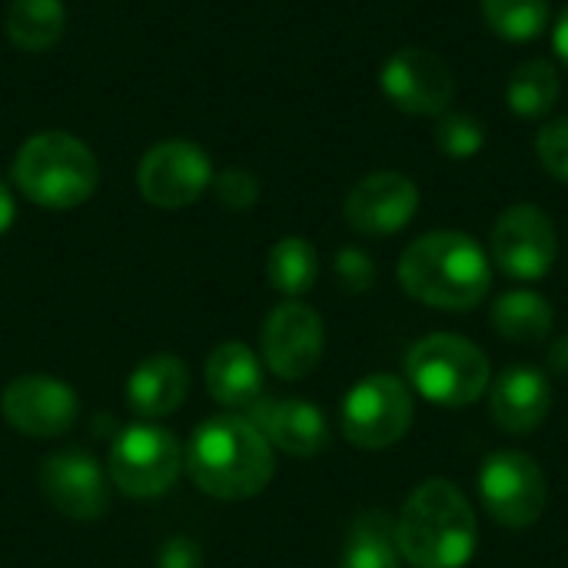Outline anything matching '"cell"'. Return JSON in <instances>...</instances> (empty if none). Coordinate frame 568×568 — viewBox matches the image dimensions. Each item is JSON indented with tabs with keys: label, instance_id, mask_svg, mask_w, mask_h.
Segmentation results:
<instances>
[{
	"label": "cell",
	"instance_id": "cell-24",
	"mask_svg": "<svg viewBox=\"0 0 568 568\" xmlns=\"http://www.w3.org/2000/svg\"><path fill=\"white\" fill-rule=\"evenodd\" d=\"M320 256L316 246L303 236H283L266 256V280L283 296H303L316 286Z\"/></svg>",
	"mask_w": 568,
	"mask_h": 568
},
{
	"label": "cell",
	"instance_id": "cell-6",
	"mask_svg": "<svg viewBox=\"0 0 568 568\" xmlns=\"http://www.w3.org/2000/svg\"><path fill=\"white\" fill-rule=\"evenodd\" d=\"M413 423H416L413 389H409V383H403L399 376H389V373L359 379L346 393L343 413H339L346 443H353L356 449H369V453L403 443L409 436Z\"/></svg>",
	"mask_w": 568,
	"mask_h": 568
},
{
	"label": "cell",
	"instance_id": "cell-27",
	"mask_svg": "<svg viewBox=\"0 0 568 568\" xmlns=\"http://www.w3.org/2000/svg\"><path fill=\"white\" fill-rule=\"evenodd\" d=\"M536 156L552 180L568 183V116L546 123L536 133Z\"/></svg>",
	"mask_w": 568,
	"mask_h": 568
},
{
	"label": "cell",
	"instance_id": "cell-33",
	"mask_svg": "<svg viewBox=\"0 0 568 568\" xmlns=\"http://www.w3.org/2000/svg\"><path fill=\"white\" fill-rule=\"evenodd\" d=\"M13 213H17V206H13V196H10L7 183L0 180V236L10 230V223H13Z\"/></svg>",
	"mask_w": 568,
	"mask_h": 568
},
{
	"label": "cell",
	"instance_id": "cell-31",
	"mask_svg": "<svg viewBox=\"0 0 568 568\" xmlns=\"http://www.w3.org/2000/svg\"><path fill=\"white\" fill-rule=\"evenodd\" d=\"M546 363H549V369H552L556 376L568 379V333L566 336H559V339L549 346V356H546Z\"/></svg>",
	"mask_w": 568,
	"mask_h": 568
},
{
	"label": "cell",
	"instance_id": "cell-1",
	"mask_svg": "<svg viewBox=\"0 0 568 568\" xmlns=\"http://www.w3.org/2000/svg\"><path fill=\"white\" fill-rule=\"evenodd\" d=\"M396 276L416 303L466 313L476 310L493 290V260L469 233L433 230L403 250Z\"/></svg>",
	"mask_w": 568,
	"mask_h": 568
},
{
	"label": "cell",
	"instance_id": "cell-18",
	"mask_svg": "<svg viewBox=\"0 0 568 568\" xmlns=\"http://www.w3.org/2000/svg\"><path fill=\"white\" fill-rule=\"evenodd\" d=\"M186 393H190V373L186 363L173 353L146 356L126 379V403L143 419H160L176 413Z\"/></svg>",
	"mask_w": 568,
	"mask_h": 568
},
{
	"label": "cell",
	"instance_id": "cell-20",
	"mask_svg": "<svg viewBox=\"0 0 568 568\" xmlns=\"http://www.w3.org/2000/svg\"><path fill=\"white\" fill-rule=\"evenodd\" d=\"M493 329L506 343L536 346L546 343L556 326V310L546 296L532 290H509L493 303Z\"/></svg>",
	"mask_w": 568,
	"mask_h": 568
},
{
	"label": "cell",
	"instance_id": "cell-19",
	"mask_svg": "<svg viewBox=\"0 0 568 568\" xmlns=\"http://www.w3.org/2000/svg\"><path fill=\"white\" fill-rule=\"evenodd\" d=\"M206 389L230 409H250L263 389V366L243 343H223L206 359Z\"/></svg>",
	"mask_w": 568,
	"mask_h": 568
},
{
	"label": "cell",
	"instance_id": "cell-10",
	"mask_svg": "<svg viewBox=\"0 0 568 568\" xmlns=\"http://www.w3.org/2000/svg\"><path fill=\"white\" fill-rule=\"evenodd\" d=\"M379 87L396 110L413 116H443L456 97L449 63L429 47H399L383 63Z\"/></svg>",
	"mask_w": 568,
	"mask_h": 568
},
{
	"label": "cell",
	"instance_id": "cell-17",
	"mask_svg": "<svg viewBox=\"0 0 568 568\" xmlns=\"http://www.w3.org/2000/svg\"><path fill=\"white\" fill-rule=\"evenodd\" d=\"M552 409V386L536 366H509L489 386V416L506 436L536 433Z\"/></svg>",
	"mask_w": 568,
	"mask_h": 568
},
{
	"label": "cell",
	"instance_id": "cell-25",
	"mask_svg": "<svg viewBox=\"0 0 568 568\" xmlns=\"http://www.w3.org/2000/svg\"><path fill=\"white\" fill-rule=\"evenodd\" d=\"M493 33L513 43L536 40L549 23V0H479Z\"/></svg>",
	"mask_w": 568,
	"mask_h": 568
},
{
	"label": "cell",
	"instance_id": "cell-30",
	"mask_svg": "<svg viewBox=\"0 0 568 568\" xmlns=\"http://www.w3.org/2000/svg\"><path fill=\"white\" fill-rule=\"evenodd\" d=\"M156 566L160 568H200L203 566V552L193 539H166L163 549L156 552Z\"/></svg>",
	"mask_w": 568,
	"mask_h": 568
},
{
	"label": "cell",
	"instance_id": "cell-8",
	"mask_svg": "<svg viewBox=\"0 0 568 568\" xmlns=\"http://www.w3.org/2000/svg\"><path fill=\"white\" fill-rule=\"evenodd\" d=\"M479 496L493 523L506 529H529L546 516L549 479L529 453L499 449L479 469Z\"/></svg>",
	"mask_w": 568,
	"mask_h": 568
},
{
	"label": "cell",
	"instance_id": "cell-16",
	"mask_svg": "<svg viewBox=\"0 0 568 568\" xmlns=\"http://www.w3.org/2000/svg\"><path fill=\"white\" fill-rule=\"evenodd\" d=\"M246 419L270 446L296 459H313L329 446V423L323 409L306 399H256Z\"/></svg>",
	"mask_w": 568,
	"mask_h": 568
},
{
	"label": "cell",
	"instance_id": "cell-11",
	"mask_svg": "<svg viewBox=\"0 0 568 568\" xmlns=\"http://www.w3.org/2000/svg\"><path fill=\"white\" fill-rule=\"evenodd\" d=\"M213 183V163L206 150L190 140H166L143 153L136 166V186L146 203L160 210H183L203 196Z\"/></svg>",
	"mask_w": 568,
	"mask_h": 568
},
{
	"label": "cell",
	"instance_id": "cell-2",
	"mask_svg": "<svg viewBox=\"0 0 568 568\" xmlns=\"http://www.w3.org/2000/svg\"><path fill=\"white\" fill-rule=\"evenodd\" d=\"M479 523L466 493L449 479H426L396 516V546L413 568H466L476 556Z\"/></svg>",
	"mask_w": 568,
	"mask_h": 568
},
{
	"label": "cell",
	"instance_id": "cell-32",
	"mask_svg": "<svg viewBox=\"0 0 568 568\" xmlns=\"http://www.w3.org/2000/svg\"><path fill=\"white\" fill-rule=\"evenodd\" d=\"M552 47H556V57L568 67V7L562 10L559 23H556V30H552Z\"/></svg>",
	"mask_w": 568,
	"mask_h": 568
},
{
	"label": "cell",
	"instance_id": "cell-12",
	"mask_svg": "<svg viewBox=\"0 0 568 568\" xmlns=\"http://www.w3.org/2000/svg\"><path fill=\"white\" fill-rule=\"evenodd\" d=\"M263 363L280 376V379H306L326 349V329L323 316L306 306V303H280L266 323H263Z\"/></svg>",
	"mask_w": 568,
	"mask_h": 568
},
{
	"label": "cell",
	"instance_id": "cell-7",
	"mask_svg": "<svg viewBox=\"0 0 568 568\" xmlns=\"http://www.w3.org/2000/svg\"><path fill=\"white\" fill-rule=\"evenodd\" d=\"M183 469V449L176 436L163 426L140 423L126 426L106 456V476L110 483L133 499H153L163 496Z\"/></svg>",
	"mask_w": 568,
	"mask_h": 568
},
{
	"label": "cell",
	"instance_id": "cell-23",
	"mask_svg": "<svg viewBox=\"0 0 568 568\" xmlns=\"http://www.w3.org/2000/svg\"><path fill=\"white\" fill-rule=\"evenodd\" d=\"M67 27V10L60 0H13L7 7V37L17 50L43 53Z\"/></svg>",
	"mask_w": 568,
	"mask_h": 568
},
{
	"label": "cell",
	"instance_id": "cell-29",
	"mask_svg": "<svg viewBox=\"0 0 568 568\" xmlns=\"http://www.w3.org/2000/svg\"><path fill=\"white\" fill-rule=\"evenodd\" d=\"M333 270H336V280L346 293H366L376 283V263L369 260V253H363L356 246H343L336 253Z\"/></svg>",
	"mask_w": 568,
	"mask_h": 568
},
{
	"label": "cell",
	"instance_id": "cell-15",
	"mask_svg": "<svg viewBox=\"0 0 568 568\" xmlns=\"http://www.w3.org/2000/svg\"><path fill=\"white\" fill-rule=\"evenodd\" d=\"M43 496L77 523H97L110 509V489L100 463L83 449H63L40 466Z\"/></svg>",
	"mask_w": 568,
	"mask_h": 568
},
{
	"label": "cell",
	"instance_id": "cell-13",
	"mask_svg": "<svg viewBox=\"0 0 568 568\" xmlns=\"http://www.w3.org/2000/svg\"><path fill=\"white\" fill-rule=\"evenodd\" d=\"M0 413L13 429L33 439H53L77 423L80 399L63 379L17 376L0 393Z\"/></svg>",
	"mask_w": 568,
	"mask_h": 568
},
{
	"label": "cell",
	"instance_id": "cell-22",
	"mask_svg": "<svg viewBox=\"0 0 568 568\" xmlns=\"http://www.w3.org/2000/svg\"><path fill=\"white\" fill-rule=\"evenodd\" d=\"M559 93H562L559 67L546 57H532L513 70L509 87H506V103L516 116L539 120L559 103Z\"/></svg>",
	"mask_w": 568,
	"mask_h": 568
},
{
	"label": "cell",
	"instance_id": "cell-28",
	"mask_svg": "<svg viewBox=\"0 0 568 568\" xmlns=\"http://www.w3.org/2000/svg\"><path fill=\"white\" fill-rule=\"evenodd\" d=\"M213 190H216V200L233 213H243V210L256 206V200H260V180L250 170H236V166L216 173Z\"/></svg>",
	"mask_w": 568,
	"mask_h": 568
},
{
	"label": "cell",
	"instance_id": "cell-21",
	"mask_svg": "<svg viewBox=\"0 0 568 568\" xmlns=\"http://www.w3.org/2000/svg\"><path fill=\"white\" fill-rule=\"evenodd\" d=\"M403 556L396 546V519L383 509H366L353 519L339 568H399Z\"/></svg>",
	"mask_w": 568,
	"mask_h": 568
},
{
	"label": "cell",
	"instance_id": "cell-26",
	"mask_svg": "<svg viewBox=\"0 0 568 568\" xmlns=\"http://www.w3.org/2000/svg\"><path fill=\"white\" fill-rule=\"evenodd\" d=\"M436 146L449 160H473L486 146V130L469 113H443L436 126Z\"/></svg>",
	"mask_w": 568,
	"mask_h": 568
},
{
	"label": "cell",
	"instance_id": "cell-5",
	"mask_svg": "<svg viewBox=\"0 0 568 568\" xmlns=\"http://www.w3.org/2000/svg\"><path fill=\"white\" fill-rule=\"evenodd\" d=\"M406 383L443 409H466L489 393L493 366L473 339L429 333L406 353Z\"/></svg>",
	"mask_w": 568,
	"mask_h": 568
},
{
	"label": "cell",
	"instance_id": "cell-4",
	"mask_svg": "<svg viewBox=\"0 0 568 568\" xmlns=\"http://www.w3.org/2000/svg\"><path fill=\"white\" fill-rule=\"evenodd\" d=\"M13 183L43 210H73L93 196L100 163L83 140L63 130H43L17 150Z\"/></svg>",
	"mask_w": 568,
	"mask_h": 568
},
{
	"label": "cell",
	"instance_id": "cell-14",
	"mask_svg": "<svg viewBox=\"0 0 568 568\" xmlns=\"http://www.w3.org/2000/svg\"><path fill=\"white\" fill-rule=\"evenodd\" d=\"M419 210V186L396 170L363 176L343 200L346 223L363 236H393L413 223Z\"/></svg>",
	"mask_w": 568,
	"mask_h": 568
},
{
	"label": "cell",
	"instance_id": "cell-3",
	"mask_svg": "<svg viewBox=\"0 0 568 568\" xmlns=\"http://www.w3.org/2000/svg\"><path fill=\"white\" fill-rule=\"evenodd\" d=\"M183 466L213 499L240 503L260 496L273 473V449L246 416H213L190 436Z\"/></svg>",
	"mask_w": 568,
	"mask_h": 568
},
{
	"label": "cell",
	"instance_id": "cell-9",
	"mask_svg": "<svg viewBox=\"0 0 568 568\" xmlns=\"http://www.w3.org/2000/svg\"><path fill=\"white\" fill-rule=\"evenodd\" d=\"M559 256V236L552 216L536 203H513L499 213L489 236V260L519 283H536L549 276Z\"/></svg>",
	"mask_w": 568,
	"mask_h": 568
}]
</instances>
